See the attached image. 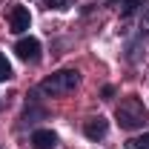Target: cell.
<instances>
[{"label":"cell","instance_id":"cell-2","mask_svg":"<svg viewBox=\"0 0 149 149\" xmlns=\"http://www.w3.org/2000/svg\"><path fill=\"white\" fill-rule=\"evenodd\" d=\"M77 83H80V74L74 72V69H60V72L49 74V77L40 83V92L49 95V97H60V95L74 92Z\"/></svg>","mask_w":149,"mask_h":149},{"label":"cell","instance_id":"cell-7","mask_svg":"<svg viewBox=\"0 0 149 149\" xmlns=\"http://www.w3.org/2000/svg\"><path fill=\"white\" fill-rule=\"evenodd\" d=\"M126 149H149V132H143V135L126 141Z\"/></svg>","mask_w":149,"mask_h":149},{"label":"cell","instance_id":"cell-3","mask_svg":"<svg viewBox=\"0 0 149 149\" xmlns=\"http://www.w3.org/2000/svg\"><path fill=\"white\" fill-rule=\"evenodd\" d=\"M15 52H17L20 60L37 63V60H40V40H37V37H20L17 46H15Z\"/></svg>","mask_w":149,"mask_h":149},{"label":"cell","instance_id":"cell-4","mask_svg":"<svg viewBox=\"0 0 149 149\" xmlns=\"http://www.w3.org/2000/svg\"><path fill=\"white\" fill-rule=\"evenodd\" d=\"M29 23H32V15H29L26 6H15V9L9 12V29H12L15 35L29 32Z\"/></svg>","mask_w":149,"mask_h":149},{"label":"cell","instance_id":"cell-11","mask_svg":"<svg viewBox=\"0 0 149 149\" xmlns=\"http://www.w3.org/2000/svg\"><path fill=\"white\" fill-rule=\"evenodd\" d=\"M141 26H143V32H146V35H149V9H146V12H143V23H141Z\"/></svg>","mask_w":149,"mask_h":149},{"label":"cell","instance_id":"cell-1","mask_svg":"<svg viewBox=\"0 0 149 149\" xmlns=\"http://www.w3.org/2000/svg\"><path fill=\"white\" fill-rule=\"evenodd\" d=\"M115 118H118L120 129H141L146 123V106H143L141 97H126V100L118 103Z\"/></svg>","mask_w":149,"mask_h":149},{"label":"cell","instance_id":"cell-9","mask_svg":"<svg viewBox=\"0 0 149 149\" xmlns=\"http://www.w3.org/2000/svg\"><path fill=\"white\" fill-rule=\"evenodd\" d=\"M138 6H143V0H120V12L123 15H132Z\"/></svg>","mask_w":149,"mask_h":149},{"label":"cell","instance_id":"cell-10","mask_svg":"<svg viewBox=\"0 0 149 149\" xmlns=\"http://www.w3.org/2000/svg\"><path fill=\"white\" fill-rule=\"evenodd\" d=\"M46 6H49V9H63L66 0H46Z\"/></svg>","mask_w":149,"mask_h":149},{"label":"cell","instance_id":"cell-6","mask_svg":"<svg viewBox=\"0 0 149 149\" xmlns=\"http://www.w3.org/2000/svg\"><path fill=\"white\" fill-rule=\"evenodd\" d=\"M32 143H35V149H55L57 135L52 129H37L35 135H32Z\"/></svg>","mask_w":149,"mask_h":149},{"label":"cell","instance_id":"cell-5","mask_svg":"<svg viewBox=\"0 0 149 149\" xmlns=\"http://www.w3.org/2000/svg\"><path fill=\"white\" fill-rule=\"evenodd\" d=\"M83 132H86V138H89V141H100V138L109 132V120L97 115V118H92V120H86Z\"/></svg>","mask_w":149,"mask_h":149},{"label":"cell","instance_id":"cell-8","mask_svg":"<svg viewBox=\"0 0 149 149\" xmlns=\"http://www.w3.org/2000/svg\"><path fill=\"white\" fill-rule=\"evenodd\" d=\"M9 77H12V63L6 60L3 52H0V83H3V80H9Z\"/></svg>","mask_w":149,"mask_h":149}]
</instances>
